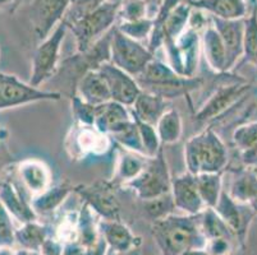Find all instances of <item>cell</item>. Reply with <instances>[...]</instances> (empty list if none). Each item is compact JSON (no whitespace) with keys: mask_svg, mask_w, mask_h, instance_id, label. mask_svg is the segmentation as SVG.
<instances>
[{"mask_svg":"<svg viewBox=\"0 0 257 255\" xmlns=\"http://www.w3.org/2000/svg\"><path fill=\"white\" fill-rule=\"evenodd\" d=\"M151 233L161 255H182L189 250L205 249V238L200 224V214H170L153 222Z\"/></svg>","mask_w":257,"mask_h":255,"instance_id":"6da1fadb","label":"cell"},{"mask_svg":"<svg viewBox=\"0 0 257 255\" xmlns=\"http://www.w3.org/2000/svg\"><path fill=\"white\" fill-rule=\"evenodd\" d=\"M16 228L12 214L0 200V247H13L16 244Z\"/></svg>","mask_w":257,"mask_h":255,"instance_id":"ee69618b","label":"cell"},{"mask_svg":"<svg viewBox=\"0 0 257 255\" xmlns=\"http://www.w3.org/2000/svg\"><path fill=\"white\" fill-rule=\"evenodd\" d=\"M71 0H31V22L40 41L45 40L64 18Z\"/></svg>","mask_w":257,"mask_h":255,"instance_id":"5bb4252c","label":"cell"},{"mask_svg":"<svg viewBox=\"0 0 257 255\" xmlns=\"http://www.w3.org/2000/svg\"><path fill=\"white\" fill-rule=\"evenodd\" d=\"M150 157H147L145 154L137 153V152L128 151L124 149L120 152L118 156V161H116V168L114 177L111 179L114 185L118 186H125L128 182L136 179L146 167L147 162H149Z\"/></svg>","mask_w":257,"mask_h":255,"instance_id":"83f0119b","label":"cell"},{"mask_svg":"<svg viewBox=\"0 0 257 255\" xmlns=\"http://www.w3.org/2000/svg\"><path fill=\"white\" fill-rule=\"evenodd\" d=\"M133 119H135L137 126H139L145 154H146L147 157H155L156 154L163 149V144H161L160 138H159L158 132H156V128L151 125V124L144 123V121L139 120L136 118Z\"/></svg>","mask_w":257,"mask_h":255,"instance_id":"ab89813d","label":"cell"},{"mask_svg":"<svg viewBox=\"0 0 257 255\" xmlns=\"http://www.w3.org/2000/svg\"><path fill=\"white\" fill-rule=\"evenodd\" d=\"M18 177L31 198L43 194L51 186L50 168L37 158H29L18 165Z\"/></svg>","mask_w":257,"mask_h":255,"instance_id":"ac0fdd59","label":"cell"},{"mask_svg":"<svg viewBox=\"0 0 257 255\" xmlns=\"http://www.w3.org/2000/svg\"><path fill=\"white\" fill-rule=\"evenodd\" d=\"M68 31V26L62 21L45 40L40 41L32 56V70L29 81L31 86L40 88L41 84L55 76L59 68L62 44Z\"/></svg>","mask_w":257,"mask_h":255,"instance_id":"5b68a950","label":"cell"},{"mask_svg":"<svg viewBox=\"0 0 257 255\" xmlns=\"http://www.w3.org/2000/svg\"><path fill=\"white\" fill-rule=\"evenodd\" d=\"M116 186L111 180H97L92 184L76 185L73 193L83 200L101 219H120V204L115 195Z\"/></svg>","mask_w":257,"mask_h":255,"instance_id":"30bf717a","label":"cell"},{"mask_svg":"<svg viewBox=\"0 0 257 255\" xmlns=\"http://www.w3.org/2000/svg\"><path fill=\"white\" fill-rule=\"evenodd\" d=\"M184 161L189 174H221L228 162V151L221 138L207 128L187 140Z\"/></svg>","mask_w":257,"mask_h":255,"instance_id":"7a4b0ae2","label":"cell"},{"mask_svg":"<svg viewBox=\"0 0 257 255\" xmlns=\"http://www.w3.org/2000/svg\"><path fill=\"white\" fill-rule=\"evenodd\" d=\"M109 255H141V250L140 247H133L127 251H111Z\"/></svg>","mask_w":257,"mask_h":255,"instance_id":"681fc988","label":"cell"},{"mask_svg":"<svg viewBox=\"0 0 257 255\" xmlns=\"http://www.w3.org/2000/svg\"><path fill=\"white\" fill-rule=\"evenodd\" d=\"M62 93L34 87L13 74L0 72V110L13 109L40 101H59Z\"/></svg>","mask_w":257,"mask_h":255,"instance_id":"9c48e42d","label":"cell"},{"mask_svg":"<svg viewBox=\"0 0 257 255\" xmlns=\"http://www.w3.org/2000/svg\"><path fill=\"white\" fill-rule=\"evenodd\" d=\"M243 56L257 68V7L243 20Z\"/></svg>","mask_w":257,"mask_h":255,"instance_id":"d590c367","label":"cell"},{"mask_svg":"<svg viewBox=\"0 0 257 255\" xmlns=\"http://www.w3.org/2000/svg\"><path fill=\"white\" fill-rule=\"evenodd\" d=\"M107 0H71V4L65 12L63 22L69 27L73 23L78 22L79 20H82L83 17L96 11Z\"/></svg>","mask_w":257,"mask_h":255,"instance_id":"f35d334b","label":"cell"},{"mask_svg":"<svg viewBox=\"0 0 257 255\" xmlns=\"http://www.w3.org/2000/svg\"><path fill=\"white\" fill-rule=\"evenodd\" d=\"M97 70L109 88L111 101H115L127 107H131L135 104L136 98L142 91L135 77L125 73L120 68L115 67L111 62L104 63Z\"/></svg>","mask_w":257,"mask_h":255,"instance_id":"4fadbf2b","label":"cell"},{"mask_svg":"<svg viewBox=\"0 0 257 255\" xmlns=\"http://www.w3.org/2000/svg\"><path fill=\"white\" fill-rule=\"evenodd\" d=\"M196 182H197L198 193L206 208H215L224 190L221 174L196 175Z\"/></svg>","mask_w":257,"mask_h":255,"instance_id":"e575fe53","label":"cell"},{"mask_svg":"<svg viewBox=\"0 0 257 255\" xmlns=\"http://www.w3.org/2000/svg\"><path fill=\"white\" fill-rule=\"evenodd\" d=\"M0 200L9 213L20 223L37 221L39 216L32 208L31 202H27L21 194L20 189L13 181L3 180L0 181Z\"/></svg>","mask_w":257,"mask_h":255,"instance_id":"d6986e66","label":"cell"},{"mask_svg":"<svg viewBox=\"0 0 257 255\" xmlns=\"http://www.w3.org/2000/svg\"><path fill=\"white\" fill-rule=\"evenodd\" d=\"M172 179L164 151L161 149L155 157H150L144 171L125 186L132 189L140 199L149 200L170 193Z\"/></svg>","mask_w":257,"mask_h":255,"instance_id":"52a82bcc","label":"cell"},{"mask_svg":"<svg viewBox=\"0 0 257 255\" xmlns=\"http://www.w3.org/2000/svg\"><path fill=\"white\" fill-rule=\"evenodd\" d=\"M15 0H0V7H4V6H8V4L13 3Z\"/></svg>","mask_w":257,"mask_h":255,"instance_id":"816d5d0a","label":"cell"},{"mask_svg":"<svg viewBox=\"0 0 257 255\" xmlns=\"http://www.w3.org/2000/svg\"><path fill=\"white\" fill-rule=\"evenodd\" d=\"M193 8L187 0H182L168 14L164 26L161 28L163 48L175 42L183 35L189 26V20L192 16Z\"/></svg>","mask_w":257,"mask_h":255,"instance_id":"4316f807","label":"cell"},{"mask_svg":"<svg viewBox=\"0 0 257 255\" xmlns=\"http://www.w3.org/2000/svg\"><path fill=\"white\" fill-rule=\"evenodd\" d=\"M201 50V31L188 26L175 42L163 48L168 64L175 73L186 78L196 77Z\"/></svg>","mask_w":257,"mask_h":255,"instance_id":"ba28073f","label":"cell"},{"mask_svg":"<svg viewBox=\"0 0 257 255\" xmlns=\"http://www.w3.org/2000/svg\"><path fill=\"white\" fill-rule=\"evenodd\" d=\"M142 91L155 93L161 97L169 98L187 96L202 84L198 77L186 78L175 73L167 62L154 59L147 65L144 73L136 78Z\"/></svg>","mask_w":257,"mask_h":255,"instance_id":"3957f363","label":"cell"},{"mask_svg":"<svg viewBox=\"0 0 257 255\" xmlns=\"http://www.w3.org/2000/svg\"><path fill=\"white\" fill-rule=\"evenodd\" d=\"M210 21L220 35L226 50V72L232 69L243 56V20L228 21L210 16Z\"/></svg>","mask_w":257,"mask_h":255,"instance_id":"e0dca14e","label":"cell"},{"mask_svg":"<svg viewBox=\"0 0 257 255\" xmlns=\"http://www.w3.org/2000/svg\"><path fill=\"white\" fill-rule=\"evenodd\" d=\"M110 138L111 140H114L116 144H119L121 148L145 154V149H144V146H142V140H141V135H140L139 126H137L135 119H133L131 123H128L127 125L120 128L118 132L111 134ZM145 156H146V154H145Z\"/></svg>","mask_w":257,"mask_h":255,"instance_id":"8d00e7d4","label":"cell"},{"mask_svg":"<svg viewBox=\"0 0 257 255\" xmlns=\"http://www.w3.org/2000/svg\"><path fill=\"white\" fill-rule=\"evenodd\" d=\"M74 186L69 181H63L55 186H50L40 195L31 198V205L37 216H48L58 209L64 200L73 193Z\"/></svg>","mask_w":257,"mask_h":255,"instance_id":"f1b7e54d","label":"cell"},{"mask_svg":"<svg viewBox=\"0 0 257 255\" xmlns=\"http://www.w3.org/2000/svg\"><path fill=\"white\" fill-rule=\"evenodd\" d=\"M201 49L204 51L207 65L216 73L226 72V50L220 35L210 21L201 32Z\"/></svg>","mask_w":257,"mask_h":255,"instance_id":"603a6c76","label":"cell"},{"mask_svg":"<svg viewBox=\"0 0 257 255\" xmlns=\"http://www.w3.org/2000/svg\"><path fill=\"white\" fill-rule=\"evenodd\" d=\"M172 196L175 208L184 214L197 216L206 208L201 198L196 182V175L182 174L172 179Z\"/></svg>","mask_w":257,"mask_h":255,"instance_id":"2e32d148","label":"cell"},{"mask_svg":"<svg viewBox=\"0 0 257 255\" xmlns=\"http://www.w3.org/2000/svg\"><path fill=\"white\" fill-rule=\"evenodd\" d=\"M130 109L133 118L155 126L159 119L164 115L165 111L169 110L170 107L167 98L155 95V93L141 91L135 104Z\"/></svg>","mask_w":257,"mask_h":255,"instance_id":"cb8c5ba5","label":"cell"},{"mask_svg":"<svg viewBox=\"0 0 257 255\" xmlns=\"http://www.w3.org/2000/svg\"><path fill=\"white\" fill-rule=\"evenodd\" d=\"M193 9L221 20H244L248 16L247 0H187Z\"/></svg>","mask_w":257,"mask_h":255,"instance_id":"7402d4cb","label":"cell"},{"mask_svg":"<svg viewBox=\"0 0 257 255\" xmlns=\"http://www.w3.org/2000/svg\"><path fill=\"white\" fill-rule=\"evenodd\" d=\"M205 250L209 255H232L233 240L232 238H214L209 240L205 245Z\"/></svg>","mask_w":257,"mask_h":255,"instance_id":"f6af8a7d","label":"cell"},{"mask_svg":"<svg viewBox=\"0 0 257 255\" xmlns=\"http://www.w3.org/2000/svg\"><path fill=\"white\" fill-rule=\"evenodd\" d=\"M97 217L99 216L83 203L77 218V241L85 247V250L97 245L102 238L99 228L100 219H97Z\"/></svg>","mask_w":257,"mask_h":255,"instance_id":"4dcf8cb0","label":"cell"},{"mask_svg":"<svg viewBox=\"0 0 257 255\" xmlns=\"http://www.w3.org/2000/svg\"><path fill=\"white\" fill-rule=\"evenodd\" d=\"M0 255H30L27 250H16L13 247H0Z\"/></svg>","mask_w":257,"mask_h":255,"instance_id":"c3c4849f","label":"cell"},{"mask_svg":"<svg viewBox=\"0 0 257 255\" xmlns=\"http://www.w3.org/2000/svg\"><path fill=\"white\" fill-rule=\"evenodd\" d=\"M118 18L120 22H136L147 18L146 0H123L119 7Z\"/></svg>","mask_w":257,"mask_h":255,"instance_id":"b9f144b4","label":"cell"},{"mask_svg":"<svg viewBox=\"0 0 257 255\" xmlns=\"http://www.w3.org/2000/svg\"><path fill=\"white\" fill-rule=\"evenodd\" d=\"M156 56L142 42L131 39L114 27L111 32L110 62L137 78Z\"/></svg>","mask_w":257,"mask_h":255,"instance_id":"8992f818","label":"cell"},{"mask_svg":"<svg viewBox=\"0 0 257 255\" xmlns=\"http://www.w3.org/2000/svg\"><path fill=\"white\" fill-rule=\"evenodd\" d=\"M201 230L204 233L206 241L214 238H235L233 231L228 224L221 219L214 208H205L200 213Z\"/></svg>","mask_w":257,"mask_h":255,"instance_id":"836d02e7","label":"cell"},{"mask_svg":"<svg viewBox=\"0 0 257 255\" xmlns=\"http://www.w3.org/2000/svg\"><path fill=\"white\" fill-rule=\"evenodd\" d=\"M74 93H77L83 101L93 106L111 101L109 88L99 70H90L79 79Z\"/></svg>","mask_w":257,"mask_h":255,"instance_id":"d4e9b609","label":"cell"},{"mask_svg":"<svg viewBox=\"0 0 257 255\" xmlns=\"http://www.w3.org/2000/svg\"><path fill=\"white\" fill-rule=\"evenodd\" d=\"M120 2H105L101 7L78 22L69 26L68 30L76 40L77 53H85L114 27L118 20Z\"/></svg>","mask_w":257,"mask_h":255,"instance_id":"277c9868","label":"cell"},{"mask_svg":"<svg viewBox=\"0 0 257 255\" xmlns=\"http://www.w3.org/2000/svg\"><path fill=\"white\" fill-rule=\"evenodd\" d=\"M144 209L147 217L153 222L167 218L168 216L174 213V209H177L172 196V191L158 196V198H154V199L144 200Z\"/></svg>","mask_w":257,"mask_h":255,"instance_id":"74e56055","label":"cell"},{"mask_svg":"<svg viewBox=\"0 0 257 255\" xmlns=\"http://www.w3.org/2000/svg\"><path fill=\"white\" fill-rule=\"evenodd\" d=\"M132 120L133 116L130 107L115 101H109L96 106V118L93 126L99 132L110 137Z\"/></svg>","mask_w":257,"mask_h":255,"instance_id":"ffe728a7","label":"cell"},{"mask_svg":"<svg viewBox=\"0 0 257 255\" xmlns=\"http://www.w3.org/2000/svg\"><path fill=\"white\" fill-rule=\"evenodd\" d=\"M99 228L111 251H127L133 247H140L142 242L141 237L133 235L130 227L121 221L100 218Z\"/></svg>","mask_w":257,"mask_h":255,"instance_id":"44dd1931","label":"cell"},{"mask_svg":"<svg viewBox=\"0 0 257 255\" xmlns=\"http://www.w3.org/2000/svg\"><path fill=\"white\" fill-rule=\"evenodd\" d=\"M154 21L153 18H144L141 21L136 22H120L116 28L121 34L127 35L131 39L136 40V41L142 42L146 40H150L151 32H153Z\"/></svg>","mask_w":257,"mask_h":255,"instance_id":"60d3db41","label":"cell"},{"mask_svg":"<svg viewBox=\"0 0 257 255\" xmlns=\"http://www.w3.org/2000/svg\"><path fill=\"white\" fill-rule=\"evenodd\" d=\"M63 246H64V244H63L60 240H58L57 237L50 236V237L44 242L39 252L41 255H62Z\"/></svg>","mask_w":257,"mask_h":255,"instance_id":"bcb514c9","label":"cell"},{"mask_svg":"<svg viewBox=\"0 0 257 255\" xmlns=\"http://www.w3.org/2000/svg\"><path fill=\"white\" fill-rule=\"evenodd\" d=\"M251 86L244 78H238L229 83L221 84L209 97L206 102L195 114V118L201 123H207L223 115L243 96L249 91Z\"/></svg>","mask_w":257,"mask_h":255,"instance_id":"7c38bea8","label":"cell"},{"mask_svg":"<svg viewBox=\"0 0 257 255\" xmlns=\"http://www.w3.org/2000/svg\"><path fill=\"white\" fill-rule=\"evenodd\" d=\"M62 255H85V247L79 244L77 240L64 242Z\"/></svg>","mask_w":257,"mask_h":255,"instance_id":"7dc6e473","label":"cell"},{"mask_svg":"<svg viewBox=\"0 0 257 255\" xmlns=\"http://www.w3.org/2000/svg\"><path fill=\"white\" fill-rule=\"evenodd\" d=\"M71 102L72 112H73V118L76 120V124L93 126L95 118H96V106L85 102L77 93L71 96Z\"/></svg>","mask_w":257,"mask_h":255,"instance_id":"7bdbcfd3","label":"cell"},{"mask_svg":"<svg viewBox=\"0 0 257 255\" xmlns=\"http://www.w3.org/2000/svg\"><path fill=\"white\" fill-rule=\"evenodd\" d=\"M214 209L221 217V219L228 224L229 228L233 231L235 238H238L240 245H244L249 224L256 214L253 210L248 205L235 202L225 189L221 193L220 199H219L218 204L215 205Z\"/></svg>","mask_w":257,"mask_h":255,"instance_id":"9a60e30c","label":"cell"},{"mask_svg":"<svg viewBox=\"0 0 257 255\" xmlns=\"http://www.w3.org/2000/svg\"><path fill=\"white\" fill-rule=\"evenodd\" d=\"M235 202L246 204L257 214V175L251 170H240L233 176L226 190Z\"/></svg>","mask_w":257,"mask_h":255,"instance_id":"484cf974","label":"cell"},{"mask_svg":"<svg viewBox=\"0 0 257 255\" xmlns=\"http://www.w3.org/2000/svg\"><path fill=\"white\" fill-rule=\"evenodd\" d=\"M233 142L246 167H257V121L243 124L233 133Z\"/></svg>","mask_w":257,"mask_h":255,"instance_id":"f546056e","label":"cell"},{"mask_svg":"<svg viewBox=\"0 0 257 255\" xmlns=\"http://www.w3.org/2000/svg\"><path fill=\"white\" fill-rule=\"evenodd\" d=\"M155 128L163 146L178 142L183 133V121L178 110H175L174 107L167 110L164 115L159 119Z\"/></svg>","mask_w":257,"mask_h":255,"instance_id":"d6a6232c","label":"cell"},{"mask_svg":"<svg viewBox=\"0 0 257 255\" xmlns=\"http://www.w3.org/2000/svg\"><path fill=\"white\" fill-rule=\"evenodd\" d=\"M182 255H209L205 249H198V250H189V251L183 252Z\"/></svg>","mask_w":257,"mask_h":255,"instance_id":"f907efd6","label":"cell"},{"mask_svg":"<svg viewBox=\"0 0 257 255\" xmlns=\"http://www.w3.org/2000/svg\"><path fill=\"white\" fill-rule=\"evenodd\" d=\"M111 146V138L99 132L95 126L74 124L65 140V149L74 160H82L88 154L101 156Z\"/></svg>","mask_w":257,"mask_h":255,"instance_id":"8fae6325","label":"cell"},{"mask_svg":"<svg viewBox=\"0 0 257 255\" xmlns=\"http://www.w3.org/2000/svg\"><path fill=\"white\" fill-rule=\"evenodd\" d=\"M16 242L21 249L27 251H40L44 242L51 236V227L48 224H41L37 221L22 223L16 228Z\"/></svg>","mask_w":257,"mask_h":255,"instance_id":"1f68e13d","label":"cell"}]
</instances>
